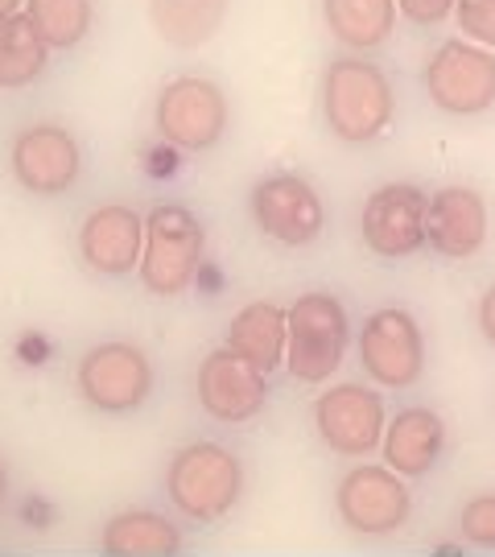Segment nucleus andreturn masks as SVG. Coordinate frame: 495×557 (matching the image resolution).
<instances>
[{"mask_svg":"<svg viewBox=\"0 0 495 557\" xmlns=\"http://www.w3.org/2000/svg\"><path fill=\"white\" fill-rule=\"evenodd\" d=\"M455 4L458 0H396V9L413 25H437V21H446L455 13Z\"/></svg>","mask_w":495,"mask_h":557,"instance_id":"26","label":"nucleus"},{"mask_svg":"<svg viewBox=\"0 0 495 557\" xmlns=\"http://www.w3.org/2000/svg\"><path fill=\"white\" fill-rule=\"evenodd\" d=\"M46 54L50 46L38 34V25L29 13H13L0 17V87H29L46 71Z\"/></svg>","mask_w":495,"mask_h":557,"instance_id":"22","label":"nucleus"},{"mask_svg":"<svg viewBox=\"0 0 495 557\" xmlns=\"http://www.w3.org/2000/svg\"><path fill=\"white\" fill-rule=\"evenodd\" d=\"M13 174L34 195H62L79 178V145L59 124L25 128L13 140Z\"/></svg>","mask_w":495,"mask_h":557,"instance_id":"14","label":"nucleus"},{"mask_svg":"<svg viewBox=\"0 0 495 557\" xmlns=\"http://www.w3.org/2000/svg\"><path fill=\"white\" fill-rule=\"evenodd\" d=\"M487 239V202L471 186H442L430 195L425 215V244L437 257L467 260L475 257Z\"/></svg>","mask_w":495,"mask_h":557,"instance_id":"15","label":"nucleus"},{"mask_svg":"<svg viewBox=\"0 0 495 557\" xmlns=\"http://www.w3.org/2000/svg\"><path fill=\"white\" fill-rule=\"evenodd\" d=\"M170 504L190 520H219L239 504L244 492V467L232 450L215 442H195L174 455L165 471Z\"/></svg>","mask_w":495,"mask_h":557,"instance_id":"3","label":"nucleus"},{"mask_svg":"<svg viewBox=\"0 0 495 557\" xmlns=\"http://www.w3.org/2000/svg\"><path fill=\"white\" fill-rule=\"evenodd\" d=\"M425 91L450 116L487 112L495 103V54L479 41H442L425 62Z\"/></svg>","mask_w":495,"mask_h":557,"instance_id":"5","label":"nucleus"},{"mask_svg":"<svg viewBox=\"0 0 495 557\" xmlns=\"http://www.w3.org/2000/svg\"><path fill=\"white\" fill-rule=\"evenodd\" d=\"M257 363L232 351V347H219L202 359L198 368V405L211 413L215 421H248L264 409L269 397V384Z\"/></svg>","mask_w":495,"mask_h":557,"instance_id":"13","label":"nucleus"},{"mask_svg":"<svg viewBox=\"0 0 495 557\" xmlns=\"http://www.w3.org/2000/svg\"><path fill=\"white\" fill-rule=\"evenodd\" d=\"M455 21L462 29V38L479 41V46H495V0H458Z\"/></svg>","mask_w":495,"mask_h":557,"instance_id":"25","label":"nucleus"},{"mask_svg":"<svg viewBox=\"0 0 495 557\" xmlns=\"http://www.w3.org/2000/svg\"><path fill=\"white\" fill-rule=\"evenodd\" d=\"M446 446V425L434 409H400L384 430V462L396 475H425Z\"/></svg>","mask_w":495,"mask_h":557,"instance_id":"17","label":"nucleus"},{"mask_svg":"<svg viewBox=\"0 0 495 557\" xmlns=\"http://www.w3.org/2000/svg\"><path fill=\"white\" fill-rule=\"evenodd\" d=\"M314 430L335 455L363 458L384 442V400L363 384H335L314 400Z\"/></svg>","mask_w":495,"mask_h":557,"instance_id":"12","label":"nucleus"},{"mask_svg":"<svg viewBox=\"0 0 495 557\" xmlns=\"http://www.w3.org/2000/svg\"><path fill=\"white\" fill-rule=\"evenodd\" d=\"M4 492H9V475H4V467H0V499H4Z\"/></svg>","mask_w":495,"mask_h":557,"instance_id":"29","label":"nucleus"},{"mask_svg":"<svg viewBox=\"0 0 495 557\" xmlns=\"http://www.w3.org/2000/svg\"><path fill=\"white\" fill-rule=\"evenodd\" d=\"M409 508H413V499H409L405 475H396L393 467L363 462L338 479L335 487L338 520H343V529H351L359 537H388L396 529H405Z\"/></svg>","mask_w":495,"mask_h":557,"instance_id":"6","label":"nucleus"},{"mask_svg":"<svg viewBox=\"0 0 495 557\" xmlns=\"http://www.w3.org/2000/svg\"><path fill=\"white\" fill-rule=\"evenodd\" d=\"M479 331H483V338L495 347V285L483 294V301H479Z\"/></svg>","mask_w":495,"mask_h":557,"instance_id":"27","label":"nucleus"},{"mask_svg":"<svg viewBox=\"0 0 495 557\" xmlns=\"http://www.w3.org/2000/svg\"><path fill=\"white\" fill-rule=\"evenodd\" d=\"M322 116L338 140H376L393 124V83L363 59H338L322 75Z\"/></svg>","mask_w":495,"mask_h":557,"instance_id":"1","label":"nucleus"},{"mask_svg":"<svg viewBox=\"0 0 495 557\" xmlns=\"http://www.w3.org/2000/svg\"><path fill=\"white\" fill-rule=\"evenodd\" d=\"M430 195L413 182H388L363 202V244L384 260H405L425 248Z\"/></svg>","mask_w":495,"mask_h":557,"instance_id":"9","label":"nucleus"},{"mask_svg":"<svg viewBox=\"0 0 495 557\" xmlns=\"http://www.w3.org/2000/svg\"><path fill=\"white\" fill-rule=\"evenodd\" d=\"M158 133L161 140L178 149H211L227 133V100L211 79H182L165 83L158 96Z\"/></svg>","mask_w":495,"mask_h":557,"instance_id":"8","label":"nucleus"},{"mask_svg":"<svg viewBox=\"0 0 495 557\" xmlns=\"http://www.w3.org/2000/svg\"><path fill=\"white\" fill-rule=\"evenodd\" d=\"M202 223L182 202H161L145 215V252H140V281L149 294L174 298L195 281L202 264Z\"/></svg>","mask_w":495,"mask_h":557,"instance_id":"2","label":"nucleus"},{"mask_svg":"<svg viewBox=\"0 0 495 557\" xmlns=\"http://www.w3.org/2000/svg\"><path fill=\"white\" fill-rule=\"evenodd\" d=\"M351 343V322L343 301L331 294H301L289 306V347H285V368L301 384H322L343 368Z\"/></svg>","mask_w":495,"mask_h":557,"instance_id":"4","label":"nucleus"},{"mask_svg":"<svg viewBox=\"0 0 495 557\" xmlns=\"http://www.w3.org/2000/svg\"><path fill=\"white\" fill-rule=\"evenodd\" d=\"M99 549L108 557H174L182 554V533L174 520L161 512L137 508V512H120L103 524Z\"/></svg>","mask_w":495,"mask_h":557,"instance_id":"19","label":"nucleus"},{"mask_svg":"<svg viewBox=\"0 0 495 557\" xmlns=\"http://www.w3.org/2000/svg\"><path fill=\"white\" fill-rule=\"evenodd\" d=\"M458 533H462V541L479 545V549H495V492H483V496L462 504Z\"/></svg>","mask_w":495,"mask_h":557,"instance_id":"24","label":"nucleus"},{"mask_svg":"<svg viewBox=\"0 0 495 557\" xmlns=\"http://www.w3.org/2000/svg\"><path fill=\"white\" fill-rule=\"evenodd\" d=\"M326 25L343 46L351 50H372L393 34L396 0H322Z\"/></svg>","mask_w":495,"mask_h":557,"instance_id":"21","label":"nucleus"},{"mask_svg":"<svg viewBox=\"0 0 495 557\" xmlns=\"http://www.w3.org/2000/svg\"><path fill=\"white\" fill-rule=\"evenodd\" d=\"M252 220L269 239L301 248L314 244L326 227V207L318 199V190L297 174H273L252 186Z\"/></svg>","mask_w":495,"mask_h":557,"instance_id":"11","label":"nucleus"},{"mask_svg":"<svg viewBox=\"0 0 495 557\" xmlns=\"http://www.w3.org/2000/svg\"><path fill=\"white\" fill-rule=\"evenodd\" d=\"M153 388V368L133 343H99L79 363V393L103 413H128L145 405Z\"/></svg>","mask_w":495,"mask_h":557,"instance_id":"10","label":"nucleus"},{"mask_svg":"<svg viewBox=\"0 0 495 557\" xmlns=\"http://www.w3.org/2000/svg\"><path fill=\"white\" fill-rule=\"evenodd\" d=\"M227 347L239 351L248 363H257L264 376L285 368L289 310H281L277 301H252V306H244L236 319H232V326H227Z\"/></svg>","mask_w":495,"mask_h":557,"instance_id":"18","label":"nucleus"},{"mask_svg":"<svg viewBox=\"0 0 495 557\" xmlns=\"http://www.w3.org/2000/svg\"><path fill=\"white\" fill-rule=\"evenodd\" d=\"M359 363L376 384L409 388L425 372V335L413 314L400 306L368 314L359 331Z\"/></svg>","mask_w":495,"mask_h":557,"instance_id":"7","label":"nucleus"},{"mask_svg":"<svg viewBox=\"0 0 495 557\" xmlns=\"http://www.w3.org/2000/svg\"><path fill=\"white\" fill-rule=\"evenodd\" d=\"M232 0H149V21L178 50H195L219 34Z\"/></svg>","mask_w":495,"mask_h":557,"instance_id":"20","label":"nucleus"},{"mask_svg":"<svg viewBox=\"0 0 495 557\" xmlns=\"http://www.w3.org/2000/svg\"><path fill=\"white\" fill-rule=\"evenodd\" d=\"M79 252L96 273H108V277L133 273L140 269V252H145V220L120 202L99 207L83 220Z\"/></svg>","mask_w":495,"mask_h":557,"instance_id":"16","label":"nucleus"},{"mask_svg":"<svg viewBox=\"0 0 495 557\" xmlns=\"http://www.w3.org/2000/svg\"><path fill=\"white\" fill-rule=\"evenodd\" d=\"M25 13L38 25L46 46L71 50L91 29V0H25Z\"/></svg>","mask_w":495,"mask_h":557,"instance_id":"23","label":"nucleus"},{"mask_svg":"<svg viewBox=\"0 0 495 557\" xmlns=\"http://www.w3.org/2000/svg\"><path fill=\"white\" fill-rule=\"evenodd\" d=\"M17 4L21 0H0V17H13V13H17Z\"/></svg>","mask_w":495,"mask_h":557,"instance_id":"28","label":"nucleus"}]
</instances>
